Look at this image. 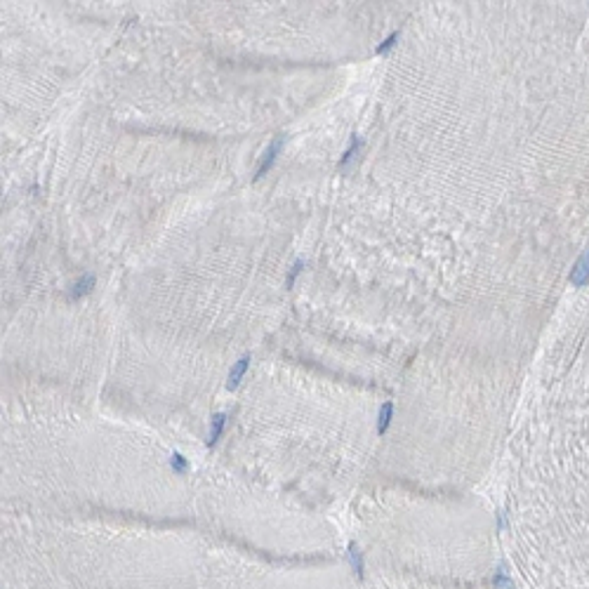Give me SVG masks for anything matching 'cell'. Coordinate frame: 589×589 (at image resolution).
Masks as SVG:
<instances>
[{
    "mask_svg": "<svg viewBox=\"0 0 589 589\" xmlns=\"http://www.w3.org/2000/svg\"><path fill=\"white\" fill-rule=\"evenodd\" d=\"M248 368H250V356L245 354V356L238 358V363L231 368V373H229V382H226V389H236V387L241 384V380L245 377Z\"/></svg>",
    "mask_w": 589,
    "mask_h": 589,
    "instance_id": "3957f363",
    "label": "cell"
},
{
    "mask_svg": "<svg viewBox=\"0 0 589 589\" xmlns=\"http://www.w3.org/2000/svg\"><path fill=\"white\" fill-rule=\"evenodd\" d=\"M349 559H351V566H354L356 575L361 578L363 575V559H361V552H358L356 545H349Z\"/></svg>",
    "mask_w": 589,
    "mask_h": 589,
    "instance_id": "ba28073f",
    "label": "cell"
},
{
    "mask_svg": "<svg viewBox=\"0 0 589 589\" xmlns=\"http://www.w3.org/2000/svg\"><path fill=\"white\" fill-rule=\"evenodd\" d=\"M396 40H398V33H392V36L387 38L382 45H377V54H384L387 50H392L393 45H396Z\"/></svg>",
    "mask_w": 589,
    "mask_h": 589,
    "instance_id": "7c38bea8",
    "label": "cell"
},
{
    "mask_svg": "<svg viewBox=\"0 0 589 589\" xmlns=\"http://www.w3.org/2000/svg\"><path fill=\"white\" fill-rule=\"evenodd\" d=\"M392 415H393V403H384L382 410H380V417H377V434L380 436L387 434V429L392 424Z\"/></svg>",
    "mask_w": 589,
    "mask_h": 589,
    "instance_id": "8992f818",
    "label": "cell"
},
{
    "mask_svg": "<svg viewBox=\"0 0 589 589\" xmlns=\"http://www.w3.org/2000/svg\"><path fill=\"white\" fill-rule=\"evenodd\" d=\"M571 283L578 288L589 283V248L582 252L580 259L575 262V267L571 269Z\"/></svg>",
    "mask_w": 589,
    "mask_h": 589,
    "instance_id": "7a4b0ae2",
    "label": "cell"
},
{
    "mask_svg": "<svg viewBox=\"0 0 589 589\" xmlns=\"http://www.w3.org/2000/svg\"><path fill=\"white\" fill-rule=\"evenodd\" d=\"M495 587H502V589H516L514 587V582L509 580V575L504 568H500V571L495 573Z\"/></svg>",
    "mask_w": 589,
    "mask_h": 589,
    "instance_id": "30bf717a",
    "label": "cell"
},
{
    "mask_svg": "<svg viewBox=\"0 0 589 589\" xmlns=\"http://www.w3.org/2000/svg\"><path fill=\"white\" fill-rule=\"evenodd\" d=\"M302 269H304V259H297L293 267H290V274H288V278H286V286L288 288L294 286V278L299 276V271H302Z\"/></svg>",
    "mask_w": 589,
    "mask_h": 589,
    "instance_id": "8fae6325",
    "label": "cell"
},
{
    "mask_svg": "<svg viewBox=\"0 0 589 589\" xmlns=\"http://www.w3.org/2000/svg\"><path fill=\"white\" fill-rule=\"evenodd\" d=\"M224 424H226V415H224V412H217V415L212 417V424H210L207 446H214V443L219 441V436H222V431H224Z\"/></svg>",
    "mask_w": 589,
    "mask_h": 589,
    "instance_id": "5b68a950",
    "label": "cell"
},
{
    "mask_svg": "<svg viewBox=\"0 0 589 589\" xmlns=\"http://www.w3.org/2000/svg\"><path fill=\"white\" fill-rule=\"evenodd\" d=\"M170 467H172L177 474H184L189 469V462H187V457L182 455V453H172V457H170Z\"/></svg>",
    "mask_w": 589,
    "mask_h": 589,
    "instance_id": "9c48e42d",
    "label": "cell"
},
{
    "mask_svg": "<svg viewBox=\"0 0 589 589\" xmlns=\"http://www.w3.org/2000/svg\"><path fill=\"white\" fill-rule=\"evenodd\" d=\"M92 288H95V276H92V274H85V276H81V281H76V283L71 286L69 297H71V299H78V297H83V294H88Z\"/></svg>",
    "mask_w": 589,
    "mask_h": 589,
    "instance_id": "277c9868",
    "label": "cell"
},
{
    "mask_svg": "<svg viewBox=\"0 0 589 589\" xmlns=\"http://www.w3.org/2000/svg\"><path fill=\"white\" fill-rule=\"evenodd\" d=\"M283 144H286V137H276L274 142L269 144V149L264 151V156H262V161H259L257 170H255V179L264 177L269 170H271V165L276 163V156L281 153V149H283Z\"/></svg>",
    "mask_w": 589,
    "mask_h": 589,
    "instance_id": "6da1fadb",
    "label": "cell"
},
{
    "mask_svg": "<svg viewBox=\"0 0 589 589\" xmlns=\"http://www.w3.org/2000/svg\"><path fill=\"white\" fill-rule=\"evenodd\" d=\"M358 149H361V139H358V137H351V144H349V149L344 151V156H342V161H339V168L349 165V163H351V158L356 156Z\"/></svg>",
    "mask_w": 589,
    "mask_h": 589,
    "instance_id": "52a82bcc",
    "label": "cell"
}]
</instances>
